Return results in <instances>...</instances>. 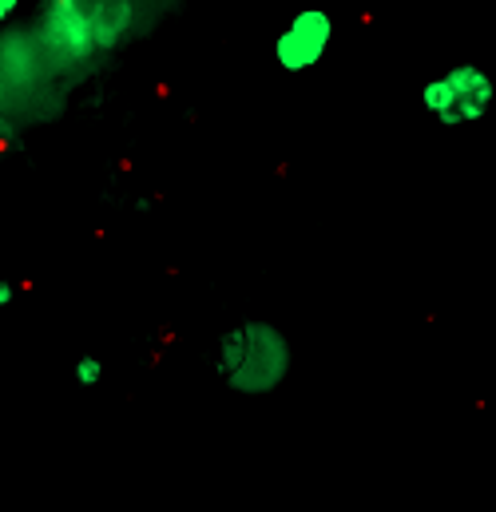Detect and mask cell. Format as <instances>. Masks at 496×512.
<instances>
[{
    "label": "cell",
    "instance_id": "1",
    "mask_svg": "<svg viewBox=\"0 0 496 512\" xmlns=\"http://www.w3.org/2000/svg\"><path fill=\"white\" fill-rule=\"evenodd\" d=\"M131 0H40L32 36L56 72H72L131 36Z\"/></svg>",
    "mask_w": 496,
    "mask_h": 512
},
{
    "label": "cell",
    "instance_id": "2",
    "mask_svg": "<svg viewBox=\"0 0 496 512\" xmlns=\"http://www.w3.org/2000/svg\"><path fill=\"white\" fill-rule=\"evenodd\" d=\"M294 366V350L290 338L262 318L239 322L231 330H223L219 350H215V370L227 389L243 393V397H266L290 378Z\"/></svg>",
    "mask_w": 496,
    "mask_h": 512
},
{
    "label": "cell",
    "instance_id": "3",
    "mask_svg": "<svg viewBox=\"0 0 496 512\" xmlns=\"http://www.w3.org/2000/svg\"><path fill=\"white\" fill-rule=\"evenodd\" d=\"M496 84L481 64H453L449 72L433 76L421 88V108L441 124V128H465L477 124L493 112Z\"/></svg>",
    "mask_w": 496,
    "mask_h": 512
},
{
    "label": "cell",
    "instance_id": "4",
    "mask_svg": "<svg viewBox=\"0 0 496 512\" xmlns=\"http://www.w3.org/2000/svg\"><path fill=\"white\" fill-rule=\"evenodd\" d=\"M334 44V20L322 8H302L290 16V24L274 36V64L290 76H302L326 60Z\"/></svg>",
    "mask_w": 496,
    "mask_h": 512
},
{
    "label": "cell",
    "instance_id": "5",
    "mask_svg": "<svg viewBox=\"0 0 496 512\" xmlns=\"http://www.w3.org/2000/svg\"><path fill=\"white\" fill-rule=\"evenodd\" d=\"M100 382H104V362H100L96 354H84V358L76 362V385H84V389H96Z\"/></svg>",
    "mask_w": 496,
    "mask_h": 512
},
{
    "label": "cell",
    "instance_id": "6",
    "mask_svg": "<svg viewBox=\"0 0 496 512\" xmlns=\"http://www.w3.org/2000/svg\"><path fill=\"white\" fill-rule=\"evenodd\" d=\"M16 302V282L12 278H0V310Z\"/></svg>",
    "mask_w": 496,
    "mask_h": 512
},
{
    "label": "cell",
    "instance_id": "7",
    "mask_svg": "<svg viewBox=\"0 0 496 512\" xmlns=\"http://www.w3.org/2000/svg\"><path fill=\"white\" fill-rule=\"evenodd\" d=\"M20 12V0H0V28Z\"/></svg>",
    "mask_w": 496,
    "mask_h": 512
}]
</instances>
